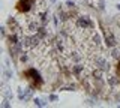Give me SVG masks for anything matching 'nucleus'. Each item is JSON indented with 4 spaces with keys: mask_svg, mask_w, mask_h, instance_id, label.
I'll return each instance as SVG.
<instances>
[{
    "mask_svg": "<svg viewBox=\"0 0 120 108\" xmlns=\"http://www.w3.org/2000/svg\"><path fill=\"white\" fill-rule=\"evenodd\" d=\"M114 72H116V77H117V80L120 83V59L117 60V63H116V66H114Z\"/></svg>",
    "mask_w": 120,
    "mask_h": 108,
    "instance_id": "nucleus-3",
    "label": "nucleus"
},
{
    "mask_svg": "<svg viewBox=\"0 0 120 108\" xmlns=\"http://www.w3.org/2000/svg\"><path fill=\"white\" fill-rule=\"evenodd\" d=\"M36 0H17V3H15V12L18 14H29L30 11L33 9V6H35Z\"/></svg>",
    "mask_w": 120,
    "mask_h": 108,
    "instance_id": "nucleus-2",
    "label": "nucleus"
},
{
    "mask_svg": "<svg viewBox=\"0 0 120 108\" xmlns=\"http://www.w3.org/2000/svg\"><path fill=\"white\" fill-rule=\"evenodd\" d=\"M21 77L24 78L26 81H27V84H29L32 89L42 90V87H44V78H42V75L39 74V71H38L36 68L30 66V68L24 69V71L21 72Z\"/></svg>",
    "mask_w": 120,
    "mask_h": 108,
    "instance_id": "nucleus-1",
    "label": "nucleus"
}]
</instances>
